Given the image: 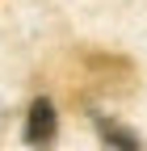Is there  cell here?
Masks as SVG:
<instances>
[{
    "instance_id": "6da1fadb",
    "label": "cell",
    "mask_w": 147,
    "mask_h": 151,
    "mask_svg": "<svg viewBox=\"0 0 147 151\" xmlns=\"http://www.w3.org/2000/svg\"><path fill=\"white\" fill-rule=\"evenodd\" d=\"M55 134H59L55 105H50V97H38V101L30 105V113H25V130H21V139H25L30 147H42V143H50Z\"/></svg>"
},
{
    "instance_id": "7a4b0ae2",
    "label": "cell",
    "mask_w": 147,
    "mask_h": 151,
    "mask_svg": "<svg viewBox=\"0 0 147 151\" xmlns=\"http://www.w3.org/2000/svg\"><path fill=\"white\" fill-rule=\"evenodd\" d=\"M88 118H93V126H97V134L105 139V143H114V147H122V151H139V134H130V130L126 126H118L114 118H105V113H88Z\"/></svg>"
}]
</instances>
